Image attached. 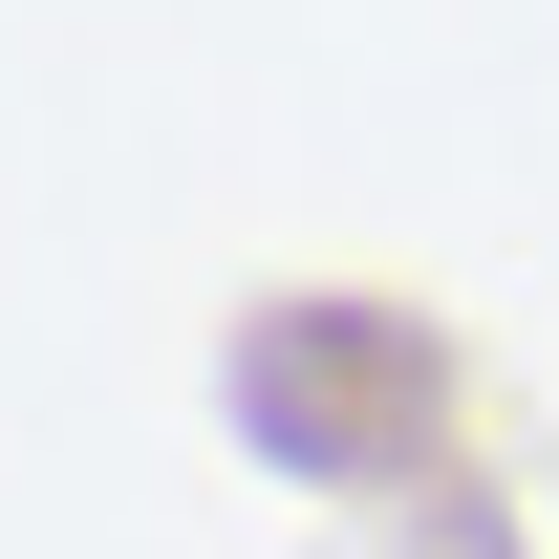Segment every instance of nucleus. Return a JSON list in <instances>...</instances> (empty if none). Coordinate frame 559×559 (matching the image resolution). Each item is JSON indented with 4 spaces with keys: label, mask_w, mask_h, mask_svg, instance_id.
I'll list each match as a JSON object with an SVG mask.
<instances>
[{
    "label": "nucleus",
    "mask_w": 559,
    "mask_h": 559,
    "mask_svg": "<svg viewBox=\"0 0 559 559\" xmlns=\"http://www.w3.org/2000/svg\"><path fill=\"white\" fill-rule=\"evenodd\" d=\"M237 409L301 430L323 474H388V430H430V366L388 345V323H345V301H280L259 345H237Z\"/></svg>",
    "instance_id": "obj_1"
}]
</instances>
